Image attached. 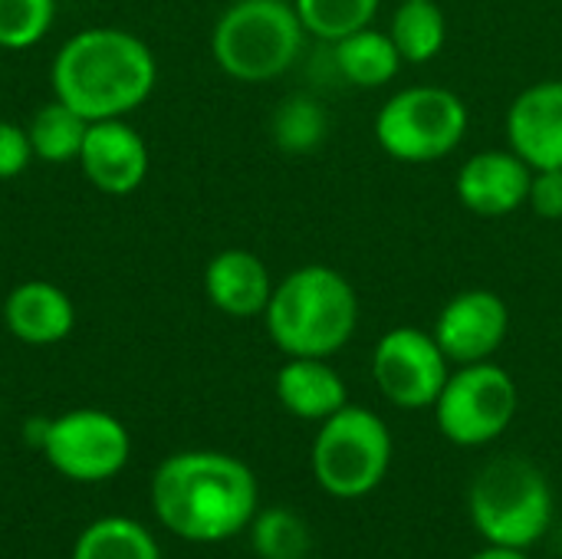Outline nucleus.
Instances as JSON below:
<instances>
[{
	"instance_id": "obj_5",
	"label": "nucleus",
	"mask_w": 562,
	"mask_h": 559,
	"mask_svg": "<svg viewBox=\"0 0 562 559\" xmlns=\"http://www.w3.org/2000/svg\"><path fill=\"white\" fill-rule=\"evenodd\" d=\"M468 511L487 544L530 550L553 524V488L533 461L504 455L471 481Z\"/></svg>"
},
{
	"instance_id": "obj_23",
	"label": "nucleus",
	"mask_w": 562,
	"mask_h": 559,
	"mask_svg": "<svg viewBox=\"0 0 562 559\" xmlns=\"http://www.w3.org/2000/svg\"><path fill=\"white\" fill-rule=\"evenodd\" d=\"M250 547L260 559H306L313 534L296 511L267 507L250 521Z\"/></svg>"
},
{
	"instance_id": "obj_26",
	"label": "nucleus",
	"mask_w": 562,
	"mask_h": 559,
	"mask_svg": "<svg viewBox=\"0 0 562 559\" xmlns=\"http://www.w3.org/2000/svg\"><path fill=\"white\" fill-rule=\"evenodd\" d=\"M30 161H33V145H30L26 125L0 119V181L23 175Z\"/></svg>"
},
{
	"instance_id": "obj_14",
	"label": "nucleus",
	"mask_w": 562,
	"mask_h": 559,
	"mask_svg": "<svg viewBox=\"0 0 562 559\" xmlns=\"http://www.w3.org/2000/svg\"><path fill=\"white\" fill-rule=\"evenodd\" d=\"M507 148L533 171L562 168V79H543L517 92L507 109Z\"/></svg>"
},
{
	"instance_id": "obj_17",
	"label": "nucleus",
	"mask_w": 562,
	"mask_h": 559,
	"mask_svg": "<svg viewBox=\"0 0 562 559\" xmlns=\"http://www.w3.org/2000/svg\"><path fill=\"white\" fill-rule=\"evenodd\" d=\"M273 392L293 418L316 425L349 405V389L329 359L290 356L273 379Z\"/></svg>"
},
{
	"instance_id": "obj_12",
	"label": "nucleus",
	"mask_w": 562,
	"mask_h": 559,
	"mask_svg": "<svg viewBox=\"0 0 562 559\" xmlns=\"http://www.w3.org/2000/svg\"><path fill=\"white\" fill-rule=\"evenodd\" d=\"M76 161L86 181L109 198H128L148 178V145L128 119L89 122Z\"/></svg>"
},
{
	"instance_id": "obj_22",
	"label": "nucleus",
	"mask_w": 562,
	"mask_h": 559,
	"mask_svg": "<svg viewBox=\"0 0 562 559\" xmlns=\"http://www.w3.org/2000/svg\"><path fill=\"white\" fill-rule=\"evenodd\" d=\"M326 132H329V115H326V109H323L313 96H306V92L286 96V99L277 105L273 119H270L273 145H277L280 152H286V155H306V152L319 148L323 138H326Z\"/></svg>"
},
{
	"instance_id": "obj_3",
	"label": "nucleus",
	"mask_w": 562,
	"mask_h": 559,
	"mask_svg": "<svg viewBox=\"0 0 562 559\" xmlns=\"http://www.w3.org/2000/svg\"><path fill=\"white\" fill-rule=\"evenodd\" d=\"M270 343L290 359H329L359 329V293L352 280L326 264H306L273 283L263 310Z\"/></svg>"
},
{
	"instance_id": "obj_21",
	"label": "nucleus",
	"mask_w": 562,
	"mask_h": 559,
	"mask_svg": "<svg viewBox=\"0 0 562 559\" xmlns=\"http://www.w3.org/2000/svg\"><path fill=\"white\" fill-rule=\"evenodd\" d=\"M72 559H161V550L142 524L128 517H102L79 534Z\"/></svg>"
},
{
	"instance_id": "obj_16",
	"label": "nucleus",
	"mask_w": 562,
	"mask_h": 559,
	"mask_svg": "<svg viewBox=\"0 0 562 559\" xmlns=\"http://www.w3.org/2000/svg\"><path fill=\"white\" fill-rule=\"evenodd\" d=\"M3 323L23 346H56L76 329V306L63 287L49 280H26L7 293Z\"/></svg>"
},
{
	"instance_id": "obj_20",
	"label": "nucleus",
	"mask_w": 562,
	"mask_h": 559,
	"mask_svg": "<svg viewBox=\"0 0 562 559\" xmlns=\"http://www.w3.org/2000/svg\"><path fill=\"white\" fill-rule=\"evenodd\" d=\"M86 128H89V122L79 112H72L66 102H59V99L43 102L33 112V119L26 122L33 158L49 161V165L76 161L79 148H82V138H86Z\"/></svg>"
},
{
	"instance_id": "obj_25",
	"label": "nucleus",
	"mask_w": 562,
	"mask_h": 559,
	"mask_svg": "<svg viewBox=\"0 0 562 559\" xmlns=\"http://www.w3.org/2000/svg\"><path fill=\"white\" fill-rule=\"evenodd\" d=\"M56 20V0H0V49L36 46Z\"/></svg>"
},
{
	"instance_id": "obj_4",
	"label": "nucleus",
	"mask_w": 562,
	"mask_h": 559,
	"mask_svg": "<svg viewBox=\"0 0 562 559\" xmlns=\"http://www.w3.org/2000/svg\"><path fill=\"white\" fill-rule=\"evenodd\" d=\"M306 30L293 0H234L211 30L217 69L237 82H273L296 66Z\"/></svg>"
},
{
	"instance_id": "obj_10",
	"label": "nucleus",
	"mask_w": 562,
	"mask_h": 559,
	"mask_svg": "<svg viewBox=\"0 0 562 559\" xmlns=\"http://www.w3.org/2000/svg\"><path fill=\"white\" fill-rule=\"evenodd\" d=\"M451 376V362L441 353L435 333L418 326L389 329L372 353V379L385 402L405 412L431 409Z\"/></svg>"
},
{
	"instance_id": "obj_27",
	"label": "nucleus",
	"mask_w": 562,
	"mask_h": 559,
	"mask_svg": "<svg viewBox=\"0 0 562 559\" xmlns=\"http://www.w3.org/2000/svg\"><path fill=\"white\" fill-rule=\"evenodd\" d=\"M527 208L543 221H562V168H540L533 171Z\"/></svg>"
},
{
	"instance_id": "obj_13",
	"label": "nucleus",
	"mask_w": 562,
	"mask_h": 559,
	"mask_svg": "<svg viewBox=\"0 0 562 559\" xmlns=\"http://www.w3.org/2000/svg\"><path fill=\"white\" fill-rule=\"evenodd\" d=\"M530 181L533 168L514 148H487L458 168L454 191L471 214L497 221L527 208Z\"/></svg>"
},
{
	"instance_id": "obj_8",
	"label": "nucleus",
	"mask_w": 562,
	"mask_h": 559,
	"mask_svg": "<svg viewBox=\"0 0 562 559\" xmlns=\"http://www.w3.org/2000/svg\"><path fill=\"white\" fill-rule=\"evenodd\" d=\"M520 392L514 376L487 362L454 366L438 402L431 405L438 432L458 448H484L497 441L517 418Z\"/></svg>"
},
{
	"instance_id": "obj_2",
	"label": "nucleus",
	"mask_w": 562,
	"mask_h": 559,
	"mask_svg": "<svg viewBox=\"0 0 562 559\" xmlns=\"http://www.w3.org/2000/svg\"><path fill=\"white\" fill-rule=\"evenodd\" d=\"M53 99L86 122L128 119L158 82L151 46L122 26H86L69 36L49 66Z\"/></svg>"
},
{
	"instance_id": "obj_6",
	"label": "nucleus",
	"mask_w": 562,
	"mask_h": 559,
	"mask_svg": "<svg viewBox=\"0 0 562 559\" xmlns=\"http://www.w3.org/2000/svg\"><path fill=\"white\" fill-rule=\"evenodd\" d=\"M392 451L389 425L366 405H346L319 422L310 468L323 494L336 501H362L385 481Z\"/></svg>"
},
{
	"instance_id": "obj_1",
	"label": "nucleus",
	"mask_w": 562,
	"mask_h": 559,
	"mask_svg": "<svg viewBox=\"0 0 562 559\" xmlns=\"http://www.w3.org/2000/svg\"><path fill=\"white\" fill-rule=\"evenodd\" d=\"M254 471L224 451H181L151 478V511L165 530L191 544H221L250 527L260 511Z\"/></svg>"
},
{
	"instance_id": "obj_15",
	"label": "nucleus",
	"mask_w": 562,
	"mask_h": 559,
	"mask_svg": "<svg viewBox=\"0 0 562 559\" xmlns=\"http://www.w3.org/2000/svg\"><path fill=\"white\" fill-rule=\"evenodd\" d=\"M270 293H273V277L254 250L227 247L214 254L204 267V297L217 313L231 320L263 316Z\"/></svg>"
},
{
	"instance_id": "obj_19",
	"label": "nucleus",
	"mask_w": 562,
	"mask_h": 559,
	"mask_svg": "<svg viewBox=\"0 0 562 559\" xmlns=\"http://www.w3.org/2000/svg\"><path fill=\"white\" fill-rule=\"evenodd\" d=\"M389 36L405 63L422 66L445 49L448 16L438 7V0H398L389 23Z\"/></svg>"
},
{
	"instance_id": "obj_28",
	"label": "nucleus",
	"mask_w": 562,
	"mask_h": 559,
	"mask_svg": "<svg viewBox=\"0 0 562 559\" xmlns=\"http://www.w3.org/2000/svg\"><path fill=\"white\" fill-rule=\"evenodd\" d=\"M471 559H530V557H527V550H510V547H494V544H487L484 550H477Z\"/></svg>"
},
{
	"instance_id": "obj_9",
	"label": "nucleus",
	"mask_w": 562,
	"mask_h": 559,
	"mask_svg": "<svg viewBox=\"0 0 562 559\" xmlns=\"http://www.w3.org/2000/svg\"><path fill=\"white\" fill-rule=\"evenodd\" d=\"M53 471L79 484H99L115 478L132 455L128 428L102 409H76L46 422L40 441Z\"/></svg>"
},
{
	"instance_id": "obj_11",
	"label": "nucleus",
	"mask_w": 562,
	"mask_h": 559,
	"mask_svg": "<svg viewBox=\"0 0 562 559\" xmlns=\"http://www.w3.org/2000/svg\"><path fill=\"white\" fill-rule=\"evenodd\" d=\"M431 333L451 366L487 362L510 336V306L494 290H461L441 306Z\"/></svg>"
},
{
	"instance_id": "obj_18",
	"label": "nucleus",
	"mask_w": 562,
	"mask_h": 559,
	"mask_svg": "<svg viewBox=\"0 0 562 559\" xmlns=\"http://www.w3.org/2000/svg\"><path fill=\"white\" fill-rule=\"evenodd\" d=\"M333 59H336L339 76L359 89L389 86L398 76V69L405 66L389 30H375V26L356 30V33L342 36L339 43H333Z\"/></svg>"
},
{
	"instance_id": "obj_7",
	"label": "nucleus",
	"mask_w": 562,
	"mask_h": 559,
	"mask_svg": "<svg viewBox=\"0 0 562 559\" xmlns=\"http://www.w3.org/2000/svg\"><path fill=\"white\" fill-rule=\"evenodd\" d=\"M468 102L448 86H408L389 96L375 115L379 148L405 165L448 158L468 135Z\"/></svg>"
},
{
	"instance_id": "obj_24",
	"label": "nucleus",
	"mask_w": 562,
	"mask_h": 559,
	"mask_svg": "<svg viewBox=\"0 0 562 559\" xmlns=\"http://www.w3.org/2000/svg\"><path fill=\"white\" fill-rule=\"evenodd\" d=\"M382 0H293L306 36L339 43L342 36L372 26Z\"/></svg>"
}]
</instances>
